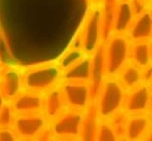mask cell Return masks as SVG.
Instances as JSON below:
<instances>
[{"instance_id":"obj_12","label":"cell","mask_w":152,"mask_h":141,"mask_svg":"<svg viewBox=\"0 0 152 141\" xmlns=\"http://www.w3.org/2000/svg\"><path fill=\"white\" fill-rule=\"evenodd\" d=\"M132 42L150 40L152 38V12L150 8L134 17L125 33Z\"/></svg>"},{"instance_id":"obj_35","label":"cell","mask_w":152,"mask_h":141,"mask_svg":"<svg viewBox=\"0 0 152 141\" xmlns=\"http://www.w3.org/2000/svg\"><path fill=\"white\" fill-rule=\"evenodd\" d=\"M150 43H151V50H152V38L150 40Z\"/></svg>"},{"instance_id":"obj_20","label":"cell","mask_w":152,"mask_h":141,"mask_svg":"<svg viewBox=\"0 0 152 141\" xmlns=\"http://www.w3.org/2000/svg\"><path fill=\"white\" fill-rule=\"evenodd\" d=\"M129 115L125 112V111L122 109L121 111L117 112L116 114L113 115L111 118H109V123L112 125V127L115 129V131L121 136V138H123V134L125 131L126 123H127V119Z\"/></svg>"},{"instance_id":"obj_29","label":"cell","mask_w":152,"mask_h":141,"mask_svg":"<svg viewBox=\"0 0 152 141\" xmlns=\"http://www.w3.org/2000/svg\"><path fill=\"white\" fill-rule=\"evenodd\" d=\"M53 141H82V140H75V139H67V138H57L55 137Z\"/></svg>"},{"instance_id":"obj_31","label":"cell","mask_w":152,"mask_h":141,"mask_svg":"<svg viewBox=\"0 0 152 141\" xmlns=\"http://www.w3.org/2000/svg\"><path fill=\"white\" fill-rule=\"evenodd\" d=\"M3 63H2V61H1V59H0V74H1V72H2V70H3Z\"/></svg>"},{"instance_id":"obj_5","label":"cell","mask_w":152,"mask_h":141,"mask_svg":"<svg viewBox=\"0 0 152 141\" xmlns=\"http://www.w3.org/2000/svg\"><path fill=\"white\" fill-rule=\"evenodd\" d=\"M88 111L89 109L81 111L68 108L60 116L50 123L53 135L57 138L83 141L88 121Z\"/></svg>"},{"instance_id":"obj_10","label":"cell","mask_w":152,"mask_h":141,"mask_svg":"<svg viewBox=\"0 0 152 141\" xmlns=\"http://www.w3.org/2000/svg\"><path fill=\"white\" fill-rule=\"evenodd\" d=\"M44 95L45 93H34V91L24 90L10 101L12 110L19 114L42 112L44 109Z\"/></svg>"},{"instance_id":"obj_30","label":"cell","mask_w":152,"mask_h":141,"mask_svg":"<svg viewBox=\"0 0 152 141\" xmlns=\"http://www.w3.org/2000/svg\"><path fill=\"white\" fill-rule=\"evenodd\" d=\"M148 114L152 119V101H151V104H150V108H149V110H148Z\"/></svg>"},{"instance_id":"obj_14","label":"cell","mask_w":152,"mask_h":141,"mask_svg":"<svg viewBox=\"0 0 152 141\" xmlns=\"http://www.w3.org/2000/svg\"><path fill=\"white\" fill-rule=\"evenodd\" d=\"M134 19V14L129 0H119L115 10L111 35L113 33L125 35Z\"/></svg>"},{"instance_id":"obj_23","label":"cell","mask_w":152,"mask_h":141,"mask_svg":"<svg viewBox=\"0 0 152 141\" xmlns=\"http://www.w3.org/2000/svg\"><path fill=\"white\" fill-rule=\"evenodd\" d=\"M17 133L12 128H0V141H19Z\"/></svg>"},{"instance_id":"obj_33","label":"cell","mask_w":152,"mask_h":141,"mask_svg":"<svg viewBox=\"0 0 152 141\" xmlns=\"http://www.w3.org/2000/svg\"><path fill=\"white\" fill-rule=\"evenodd\" d=\"M149 86H150V88H151V90H152V81L150 83H149Z\"/></svg>"},{"instance_id":"obj_28","label":"cell","mask_w":152,"mask_h":141,"mask_svg":"<svg viewBox=\"0 0 152 141\" xmlns=\"http://www.w3.org/2000/svg\"><path fill=\"white\" fill-rule=\"evenodd\" d=\"M104 0H89L91 5H102Z\"/></svg>"},{"instance_id":"obj_16","label":"cell","mask_w":152,"mask_h":141,"mask_svg":"<svg viewBox=\"0 0 152 141\" xmlns=\"http://www.w3.org/2000/svg\"><path fill=\"white\" fill-rule=\"evenodd\" d=\"M130 61L141 69H145L152 63V50L150 40L132 42Z\"/></svg>"},{"instance_id":"obj_25","label":"cell","mask_w":152,"mask_h":141,"mask_svg":"<svg viewBox=\"0 0 152 141\" xmlns=\"http://www.w3.org/2000/svg\"><path fill=\"white\" fill-rule=\"evenodd\" d=\"M152 81V63L143 69V83L149 84Z\"/></svg>"},{"instance_id":"obj_34","label":"cell","mask_w":152,"mask_h":141,"mask_svg":"<svg viewBox=\"0 0 152 141\" xmlns=\"http://www.w3.org/2000/svg\"><path fill=\"white\" fill-rule=\"evenodd\" d=\"M19 141H34V140H21V139H20Z\"/></svg>"},{"instance_id":"obj_15","label":"cell","mask_w":152,"mask_h":141,"mask_svg":"<svg viewBox=\"0 0 152 141\" xmlns=\"http://www.w3.org/2000/svg\"><path fill=\"white\" fill-rule=\"evenodd\" d=\"M92 57L86 55L79 62L63 72L62 81H76V82H91Z\"/></svg>"},{"instance_id":"obj_6","label":"cell","mask_w":152,"mask_h":141,"mask_svg":"<svg viewBox=\"0 0 152 141\" xmlns=\"http://www.w3.org/2000/svg\"><path fill=\"white\" fill-rule=\"evenodd\" d=\"M60 87L69 109L86 111L93 104V93L90 83L63 80Z\"/></svg>"},{"instance_id":"obj_7","label":"cell","mask_w":152,"mask_h":141,"mask_svg":"<svg viewBox=\"0 0 152 141\" xmlns=\"http://www.w3.org/2000/svg\"><path fill=\"white\" fill-rule=\"evenodd\" d=\"M50 125L42 112L16 115L12 129L21 140H35L36 137Z\"/></svg>"},{"instance_id":"obj_4","label":"cell","mask_w":152,"mask_h":141,"mask_svg":"<svg viewBox=\"0 0 152 141\" xmlns=\"http://www.w3.org/2000/svg\"><path fill=\"white\" fill-rule=\"evenodd\" d=\"M132 40L126 35L113 33L104 43V75L117 77L121 70L130 61Z\"/></svg>"},{"instance_id":"obj_21","label":"cell","mask_w":152,"mask_h":141,"mask_svg":"<svg viewBox=\"0 0 152 141\" xmlns=\"http://www.w3.org/2000/svg\"><path fill=\"white\" fill-rule=\"evenodd\" d=\"M15 118L16 113L12 110L10 102H7L3 109L0 111V128H12Z\"/></svg>"},{"instance_id":"obj_9","label":"cell","mask_w":152,"mask_h":141,"mask_svg":"<svg viewBox=\"0 0 152 141\" xmlns=\"http://www.w3.org/2000/svg\"><path fill=\"white\" fill-rule=\"evenodd\" d=\"M24 90L23 70L12 65H4L0 74V93L10 102Z\"/></svg>"},{"instance_id":"obj_3","label":"cell","mask_w":152,"mask_h":141,"mask_svg":"<svg viewBox=\"0 0 152 141\" xmlns=\"http://www.w3.org/2000/svg\"><path fill=\"white\" fill-rule=\"evenodd\" d=\"M63 72L57 61L35 65L23 70L25 90L46 93L59 86Z\"/></svg>"},{"instance_id":"obj_24","label":"cell","mask_w":152,"mask_h":141,"mask_svg":"<svg viewBox=\"0 0 152 141\" xmlns=\"http://www.w3.org/2000/svg\"><path fill=\"white\" fill-rule=\"evenodd\" d=\"M54 138H55V136L53 135L52 130H51L50 125H49L48 127L36 137V139L34 141H53Z\"/></svg>"},{"instance_id":"obj_32","label":"cell","mask_w":152,"mask_h":141,"mask_svg":"<svg viewBox=\"0 0 152 141\" xmlns=\"http://www.w3.org/2000/svg\"><path fill=\"white\" fill-rule=\"evenodd\" d=\"M147 2H148L149 4H150V6H151V4H152V0H146Z\"/></svg>"},{"instance_id":"obj_8","label":"cell","mask_w":152,"mask_h":141,"mask_svg":"<svg viewBox=\"0 0 152 141\" xmlns=\"http://www.w3.org/2000/svg\"><path fill=\"white\" fill-rule=\"evenodd\" d=\"M152 101V90L149 84L142 83L126 93L123 110L128 115L148 113Z\"/></svg>"},{"instance_id":"obj_36","label":"cell","mask_w":152,"mask_h":141,"mask_svg":"<svg viewBox=\"0 0 152 141\" xmlns=\"http://www.w3.org/2000/svg\"><path fill=\"white\" fill-rule=\"evenodd\" d=\"M150 10H151V12H152V4H151V6H150Z\"/></svg>"},{"instance_id":"obj_11","label":"cell","mask_w":152,"mask_h":141,"mask_svg":"<svg viewBox=\"0 0 152 141\" xmlns=\"http://www.w3.org/2000/svg\"><path fill=\"white\" fill-rule=\"evenodd\" d=\"M152 127V119L148 113L128 116L122 141H142Z\"/></svg>"},{"instance_id":"obj_13","label":"cell","mask_w":152,"mask_h":141,"mask_svg":"<svg viewBox=\"0 0 152 141\" xmlns=\"http://www.w3.org/2000/svg\"><path fill=\"white\" fill-rule=\"evenodd\" d=\"M68 107L64 99L63 93L60 85L49 90L44 95V109L42 113L48 118V120L53 121L58 116H60Z\"/></svg>"},{"instance_id":"obj_1","label":"cell","mask_w":152,"mask_h":141,"mask_svg":"<svg viewBox=\"0 0 152 141\" xmlns=\"http://www.w3.org/2000/svg\"><path fill=\"white\" fill-rule=\"evenodd\" d=\"M126 93L127 91L117 77H104L93 100L96 116L102 120H108L114 114L121 111Z\"/></svg>"},{"instance_id":"obj_26","label":"cell","mask_w":152,"mask_h":141,"mask_svg":"<svg viewBox=\"0 0 152 141\" xmlns=\"http://www.w3.org/2000/svg\"><path fill=\"white\" fill-rule=\"evenodd\" d=\"M7 100L5 99V97H4L3 95H2L1 93H0V111L3 109V107L6 105V103H7Z\"/></svg>"},{"instance_id":"obj_22","label":"cell","mask_w":152,"mask_h":141,"mask_svg":"<svg viewBox=\"0 0 152 141\" xmlns=\"http://www.w3.org/2000/svg\"><path fill=\"white\" fill-rule=\"evenodd\" d=\"M129 1L132 4V10H134V17L150 8V4L146 0H129Z\"/></svg>"},{"instance_id":"obj_18","label":"cell","mask_w":152,"mask_h":141,"mask_svg":"<svg viewBox=\"0 0 152 141\" xmlns=\"http://www.w3.org/2000/svg\"><path fill=\"white\" fill-rule=\"evenodd\" d=\"M92 141H122V138L109 120H102L96 117Z\"/></svg>"},{"instance_id":"obj_27","label":"cell","mask_w":152,"mask_h":141,"mask_svg":"<svg viewBox=\"0 0 152 141\" xmlns=\"http://www.w3.org/2000/svg\"><path fill=\"white\" fill-rule=\"evenodd\" d=\"M142 141H152V127H151V129L148 131V133L146 134V136H145L144 139H143Z\"/></svg>"},{"instance_id":"obj_17","label":"cell","mask_w":152,"mask_h":141,"mask_svg":"<svg viewBox=\"0 0 152 141\" xmlns=\"http://www.w3.org/2000/svg\"><path fill=\"white\" fill-rule=\"evenodd\" d=\"M117 78L126 89V91H128L143 83V70L129 61L121 70Z\"/></svg>"},{"instance_id":"obj_2","label":"cell","mask_w":152,"mask_h":141,"mask_svg":"<svg viewBox=\"0 0 152 141\" xmlns=\"http://www.w3.org/2000/svg\"><path fill=\"white\" fill-rule=\"evenodd\" d=\"M104 43V12L102 5H90L72 44L80 47L87 55H92Z\"/></svg>"},{"instance_id":"obj_19","label":"cell","mask_w":152,"mask_h":141,"mask_svg":"<svg viewBox=\"0 0 152 141\" xmlns=\"http://www.w3.org/2000/svg\"><path fill=\"white\" fill-rule=\"evenodd\" d=\"M87 54L80 47L75 44H72L70 46L67 47L66 50L63 51V53L58 57L56 61L62 70V72H65L66 70H68L72 65H76L77 62H79Z\"/></svg>"}]
</instances>
